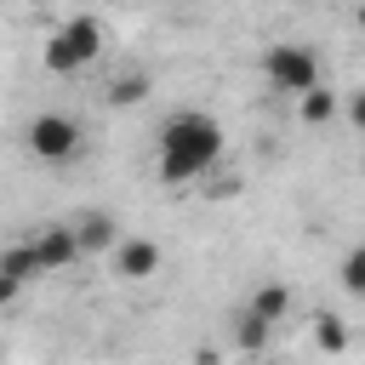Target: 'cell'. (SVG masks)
Instances as JSON below:
<instances>
[{"label":"cell","instance_id":"cell-13","mask_svg":"<svg viewBox=\"0 0 365 365\" xmlns=\"http://www.w3.org/2000/svg\"><path fill=\"white\" fill-rule=\"evenodd\" d=\"M148 97V74L137 68V74H114V86H108V103L114 108H125V103H143Z\"/></svg>","mask_w":365,"mask_h":365},{"label":"cell","instance_id":"cell-6","mask_svg":"<svg viewBox=\"0 0 365 365\" xmlns=\"http://www.w3.org/2000/svg\"><path fill=\"white\" fill-rule=\"evenodd\" d=\"M29 279H40V257H34L29 240H17V245H6V257H0V297L11 302Z\"/></svg>","mask_w":365,"mask_h":365},{"label":"cell","instance_id":"cell-7","mask_svg":"<svg viewBox=\"0 0 365 365\" xmlns=\"http://www.w3.org/2000/svg\"><path fill=\"white\" fill-rule=\"evenodd\" d=\"M154 268H160V245H154V240H137V234H131V240L114 245V274H120V279H148Z\"/></svg>","mask_w":365,"mask_h":365},{"label":"cell","instance_id":"cell-3","mask_svg":"<svg viewBox=\"0 0 365 365\" xmlns=\"http://www.w3.org/2000/svg\"><path fill=\"white\" fill-rule=\"evenodd\" d=\"M97 51H103V23H97V17H68V23L46 40V68H51V74H74V68H86Z\"/></svg>","mask_w":365,"mask_h":365},{"label":"cell","instance_id":"cell-9","mask_svg":"<svg viewBox=\"0 0 365 365\" xmlns=\"http://www.w3.org/2000/svg\"><path fill=\"white\" fill-rule=\"evenodd\" d=\"M268 336H274V319H262V314H251V308H240V319H234V348L257 359V354L268 348Z\"/></svg>","mask_w":365,"mask_h":365},{"label":"cell","instance_id":"cell-10","mask_svg":"<svg viewBox=\"0 0 365 365\" xmlns=\"http://www.w3.org/2000/svg\"><path fill=\"white\" fill-rule=\"evenodd\" d=\"M245 308H251V314H262V319H274V325H279V319H285V314H291V285H279V279H262V285H257V291H251V302H245Z\"/></svg>","mask_w":365,"mask_h":365},{"label":"cell","instance_id":"cell-17","mask_svg":"<svg viewBox=\"0 0 365 365\" xmlns=\"http://www.w3.org/2000/svg\"><path fill=\"white\" fill-rule=\"evenodd\" d=\"M257 365H262V359H257Z\"/></svg>","mask_w":365,"mask_h":365},{"label":"cell","instance_id":"cell-1","mask_svg":"<svg viewBox=\"0 0 365 365\" xmlns=\"http://www.w3.org/2000/svg\"><path fill=\"white\" fill-rule=\"evenodd\" d=\"M222 160V125L205 114V108H177L165 125H160V177L171 188L194 182L200 171H211Z\"/></svg>","mask_w":365,"mask_h":365},{"label":"cell","instance_id":"cell-12","mask_svg":"<svg viewBox=\"0 0 365 365\" xmlns=\"http://www.w3.org/2000/svg\"><path fill=\"white\" fill-rule=\"evenodd\" d=\"M314 348L319 354H342L348 348V319L342 314H319L314 319Z\"/></svg>","mask_w":365,"mask_h":365},{"label":"cell","instance_id":"cell-15","mask_svg":"<svg viewBox=\"0 0 365 365\" xmlns=\"http://www.w3.org/2000/svg\"><path fill=\"white\" fill-rule=\"evenodd\" d=\"M342 114H348V125H354V131L365 137V86H359V91L348 97V108H342Z\"/></svg>","mask_w":365,"mask_h":365},{"label":"cell","instance_id":"cell-2","mask_svg":"<svg viewBox=\"0 0 365 365\" xmlns=\"http://www.w3.org/2000/svg\"><path fill=\"white\" fill-rule=\"evenodd\" d=\"M262 74H268L274 91H291V97L325 86V80H319V57H314L302 40H279V46H268V51H262Z\"/></svg>","mask_w":365,"mask_h":365},{"label":"cell","instance_id":"cell-5","mask_svg":"<svg viewBox=\"0 0 365 365\" xmlns=\"http://www.w3.org/2000/svg\"><path fill=\"white\" fill-rule=\"evenodd\" d=\"M29 245H34V257H40V274H63L74 257H86V251H80V234L63 228V222H46V234H34Z\"/></svg>","mask_w":365,"mask_h":365},{"label":"cell","instance_id":"cell-14","mask_svg":"<svg viewBox=\"0 0 365 365\" xmlns=\"http://www.w3.org/2000/svg\"><path fill=\"white\" fill-rule=\"evenodd\" d=\"M342 291H354V297H365V245H354L348 257H342Z\"/></svg>","mask_w":365,"mask_h":365},{"label":"cell","instance_id":"cell-8","mask_svg":"<svg viewBox=\"0 0 365 365\" xmlns=\"http://www.w3.org/2000/svg\"><path fill=\"white\" fill-rule=\"evenodd\" d=\"M74 234H80V251H86V257H103V251L120 245V222H114L108 211H86V217L74 222Z\"/></svg>","mask_w":365,"mask_h":365},{"label":"cell","instance_id":"cell-11","mask_svg":"<svg viewBox=\"0 0 365 365\" xmlns=\"http://www.w3.org/2000/svg\"><path fill=\"white\" fill-rule=\"evenodd\" d=\"M297 120H302V125H325V120H336V91H325V86L302 91V97H297Z\"/></svg>","mask_w":365,"mask_h":365},{"label":"cell","instance_id":"cell-4","mask_svg":"<svg viewBox=\"0 0 365 365\" xmlns=\"http://www.w3.org/2000/svg\"><path fill=\"white\" fill-rule=\"evenodd\" d=\"M29 148L40 160H68L80 148V120H68V114H34L29 120Z\"/></svg>","mask_w":365,"mask_h":365},{"label":"cell","instance_id":"cell-16","mask_svg":"<svg viewBox=\"0 0 365 365\" xmlns=\"http://www.w3.org/2000/svg\"><path fill=\"white\" fill-rule=\"evenodd\" d=\"M354 23H359V29H365V0H359V6H354Z\"/></svg>","mask_w":365,"mask_h":365}]
</instances>
